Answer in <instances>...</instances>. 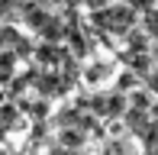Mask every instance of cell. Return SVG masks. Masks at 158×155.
<instances>
[{"mask_svg":"<svg viewBox=\"0 0 158 155\" xmlns=\"http://www.w3.org/2000/svg\"><path fill=\"white\" fill-rule=\"evenodd\" d=\"M152 113H155V116H158V103H155V107H152Z\"/></svg>","mask_w":158,"mask_h":155,"instance_id":"20","label":"cell"},{"mask_svg":"<svg viewBox=\"0 0 158 155\" xmlns=\"http://www.w3.org/2000/svg\"><path fill=\"white\" fill-rule=\"evenodd\" d=\"M152 110H142V107H129L126 113H123V123H126V132L129 136H135V139H142V132L152 126Z\"/></svg>","mask_w":158,"mask_h":155,"instance_id":"3","label":"cell"},{"mask_svg":"<svg viewBox=\"0 0 158 155\" xmlns=\"http://www.w3.org/2000/svg\"><path fill=\"white\" fill-rule=\"evenodd\" d=\"M3 48H10V45H6V36H3V29H0V52H3Z\"/></svg>","mask_w":158,"mask_h":155,"instance_id":"17","label":"cell"},{"mask_svg":"<svg viewBox=\"0 0 158 155\" xmlns=\"http://www.w3.org/2000/svg\"><path fill=\"white\" fill-rule=\"evenodd\" d=\"M139 81H142V74H135L132 68H126V71H123V74L116 78V87H119V90H126V94H129V90H132V87H135Z\"/></svg>","mask_w":158,"mask_h":155,"instance_id":"12","label":"cell"},{"mask_svg":"<svg viewBox=\"0 0 158 155\" xmlns=\"http://www.w3.org/2000/svg\"><path fill=\"white\" fill-rule=\"evenodd\" d=\"M68 55H74V52H68L61 42H45V39H42L39 45H35V55H32V58L39 61V65H45V68H55V65H61Z\"/></svg>","mask_w":158,"mask_h":155,"instance_id":"2","label":"cell"},{"mask_svg":"<svg viewBox=\"0 0 158 155\" xmlns=\"http://www.w3.org/2000/svg\"><path fill=\"white\" fill-rule=\"evenodd\" d=\"M142 84H145V87H148V90H152V94L158 97V65H152V71L145 74V81H142Z\"/></svg>","mask_w":158,"mask_h":155,"instance_id":"14","label":"cell"},{"mask_svg":"<svg viewBox=\"0 0 158 155\" xmlns=\"http://www.w3.org/2000/svg\"><path fill=\"white\" fill-rule=\"evenodd\" d=\"M103 155H135V145H132V139H110Z\"/></svg>","mask_w":158,"mask_h":155,"instance_id":"9","label":"cell"},{"mask_svg":"<svg viewBox=\"0 0 158 155\" xmlns=\"http://www.w3.org/2000/svg\"><path fill=\"white\" fill-rule=\"evenodd\" d=\"M84 139H87V132L77 129V126H68V129L58 132V142L68 145V149H84Z\"/></svg>","mask_w":158,"mask_h":155,"instance_id":"7","label":"cell"},{"mask_svg":"<svg viewBox=\"0 0 158 155\" xmlns=\"http://www.w3.org/2000/svg\"><path fill=\"white\" fill-rule=\"evenodd\" d=\"M139 23V10L132 3H106V6H97L90 13V26L100 29L103 36H126L129 29H135Z\"/></svg>","mask_w":158,"mask_h":155,"instance_id":"1","label":"cell"},{"mask_svg":"<svg viewBox=\"0 0 158 155\" xmlns=\"http://www.w3.org/2000/svg\"><path fill=\"white\" fill-rule=\"evenodd\" d=\"M55 3H61V6H81L84 0H55Z\"/></svg>","mask_w":158,"mask_h":155,"instance_id":"16","label":"cell"},{"mask_svg":"<svg viewBox=\"0 0 158 155\" xmlns=\"http://www.w3.org/2000/svg\"><path fill=\"white\" fill-rule=\"evenodd\" d=\"M106 78H113V61L97 58V61H90V65L84 68V81L87 84H103Z\"/></svg>","mask_w":158,"mask_h":155,"instance_id":"4","label":"cell"},{"mask_svg":"<svg viewBox=\"0 0 158 155\" xmlns=\"http://www.w3.org/2000/svg\"><path fill=\"white\" fill-rule=\"evenodd\" d=\"M152 90L148 87H142V90H129V107H142V110H152L155 103H152Z\"/></svg>","mask_w":158,"mask_h":155,"instance_id":"10","label":"cell"},{"mask_svg":"<svg viewBox=\"0 0 158 155\" xmlns=\"http://www.w3.org/2000/svg\"><path fill=\"white\" fill-rule=\"evenodd\" d=\"M123 39H126V48H129V52H152V42H155L145 29H129Z\"/></svg>","mask_w":158,"mask_h":155,"instance_id":"5","label":"cell"},{"mask_svg":"<svg viewBox=\"0 0 158 155\" xmlns=\"http://www.w3.org/2000/svg\"><path fill=\"white\" fill-rule=\"evenodd\" d=\"M0 155H19V152H0Z\"/></svg>","mask_w":158,"mask_h":155,"instance_id":"19","label":"cell"},{"mask_svg":"<svg viewBox=\"0 0 158 155\" xmlns=\"http://www.w3.org/2000/svg\"><path fill=\"white\" fill-rule=\"evenodd\" d=\"M152 55H155V58H158V42H152Z\"/></svg>","mask_w":158,"mask_h":155,"instance_id":"18","label":"cell"},{"mask_svg":"<svg viewBox=\"0 0 158 155\" xmlns=\"http://www.w3.org/2000/svg\"><path fill=\"white\" fill-rule=\"evenodd\" d=\"M142 149H145V155H158V116L152 119V126L142 132Z\"/></svg>","mask_w":158,"mask_h":155,"instance_id":"8","label":"cell"},{"mask_svg":"<svg viewBox=\"0 0 158 155\" xmlns=\"http://www.w3.org/2000/svg\"><path fill=\"white\" fill-rule=\"evenodd\" d=\"M126 3H132L139 13H145V10H152V6H155V0H126Z\"/></svg>","mask_w":158,"mask_h":155,"instance_id":"15","label":"cell"},{"mask_svg":"<svg viewBox=\"0 0 158 155\" xmlns=\"http://www.w3.org/2000/svg\"><path fill=\"white\" fill-rule=\"evenodd\" d=\"M13 52H16L19 58H32V55H35V45H32L26 36H19V39H16V45H13Z\"/></svg>","mask_w":158,"mask_h":155,"instance_id":"13","label":"cell"},{"mask_svg":"<svg viewBox=\"0 0 158 155\" xmlns=\"http://www.w3.org/2000/svg\"><path fill=\"white\" fill-rule=\"evenodd\" d=\"M142 29L148 32L155 42H158V6H152V10H145V16H142Z\"/></svg>","mask_w":158,"mask_h":155,"instance_id":"11","label":"cell"},{"mask_svg":"<svg viewBox=\"0 0 158 155\" xmlns=\"http://www.w3.org/2000/svg\"><path fill=\"white\" fill-rule=\"evenodd\" d=\"M16 61H19V55L13 52V48H3V52H0V84H10L13 78H16Z\"/></svg>","mask_w":158,"mask_h":155,"instance_id":"6","label":"cell"}]
</instances>
